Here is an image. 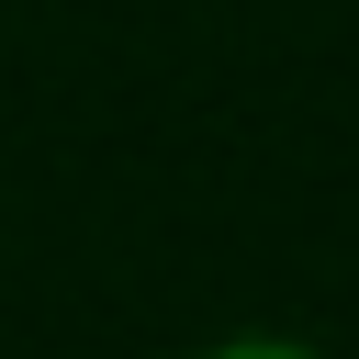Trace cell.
I'll return each mask as SVG.
<instances>
[{
	"label": "cell",
	"mask_w": 359,
	"mask_h": 359,
	"mask_svg": "<svg viewBox=\"0 0 359 359\" xmlns=\"http://www.w3.org/2000/svg\"><path fill=\"white\" fill-rule=\"evenodd\" d=\"M236 359H292V348H236Z\"/></svg>",
	"instance_id": "6da1fadb"
}]
</instances>
